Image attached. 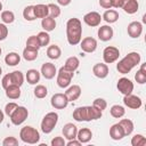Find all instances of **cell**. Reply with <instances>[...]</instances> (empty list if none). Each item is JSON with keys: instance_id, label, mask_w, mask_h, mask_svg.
<instances>
[{"instance_id": "55", "label": "cell", "mask_w": 146, "mask_h": 146, "mask_svg": "<svg viewBox=\"0 0 146 146\" xmlns=\"http://www.w3.org/2000/svg\"><path fill=\"white\" fill-rule=\"evenodd\" d=\"M1 52H2V50H1V47H0V55H1Z\"/></svg>"}, {"instance_id": "5", "label": "cell", "mask_w": 146, "mask_h": 146, "mask_svg": "<svg viewBox=\"0 0 146 146\" xmlns=\"http://www.w3.org/2000/svg\"><path fill=\"white\" fill-rule=\"evenodd\" d=\"M23 83H24V75L21 71H14L11 73H8L1 80V84H2L3 89H6L7 87H9L11 84L21 87Z\"/></svg>"}, {"instance_id": "33", "label": "cell", "mask_w": 146, "mask_h": 146, "mask_svg": "<svg viewBox=\"0 0 146 146\" xmlns=\"http://www.w3.org/2000/svg\"><path fill=\"white\" fill-rule=\"evenodd\" d=\"M62 55V50L57 44H51L47 48V56L50 59H58Z\"/></svg>"}, {"instance_id": "51", "label": "cell", "mask_w": 146, "mask_h": 146, "mask_svg": "<svg viewBox=\"0 0 146 146\" xmlns=\"http://www.w3.org/2000/svg\"><path fill=\"white\" fill-rule=\"evenodd\" d=\"M71 1H72V0H57V2H58L60 6H64V7H65V6H68V5L71 3Z\"/></svg>"}, {"instance_id": "28", "label": "cell", "mask_w": 146, "mask_h": 146, "mask_svg": "<svg viewBox=\"0 0 146 146\" xmlns=\"http://www.w3.org/2000/svg\"><path fill=\"white\" fill-rule=\"evenodd\" d=\"M19 62H21V56L15 51L8 52L5 57V63L8 66H16L19 64Z\"/></svg>"}, {"instance_id": "47", "label": "cell", "mask_w": 146, "mask_h": 146, "mask_svg": "<svg viewBox=\"0 0 146 146\" xmlns=\"http://www.w3.org/2000/svg\"><path fill=\"white\" fill-rule=\"evenodd\" d=\"M65 145H66V143H65L63 137L57 136V137L51 139V146H65Z\"/></svg>"}, {"instance_id": "29", "label": "cell", "mask_w": 146, "mask_h": 146, "mask_svg": "<svg viewBox=\"0 0 146 146\" xmlns=\"http://www.w3.org/2000/svg\"><path fill=\"white\" fill-rule=\"evenodd\" d=\"M25 78H26V80L30 84H36L40 80V72L38 70H34V68L27 70Z\"/></svg>"}, {"instance_id": "6", "label": "cell", "mask_w": 146, "mask_h": 146, "mask_svg": "<svg viewBox=\"0 0 146 146\" xmlns=\"http://www.w3.org/2000/svg\"><path fill=\"white\" fill-rule=\"evenodd\" d=\"M58 122V114L56 112L47 113L41 121V131L43 133H50Z\"/></svg>"}, {"instance_id": "39", "label": "cell", "mask_w": 146, "mask_h": 146, "mask_svg": "<svg viewBox=\"0 0 146 146\" xmlns=\"http://www.w3.org/2000/svg\"><path fill=\"white\" fill-rule=\"evenodd\" d=\"M1 21L5 24H11L15 21V15L10 10H3L1 13Z\"/></svg>"}, {"instance_id": "31", "label": "cell", "mask_w": 146, "mask_h": 146, "mask_svg": "<svg viewBox=\"0 0 146 146\" xmlns=\"http://www.w3.org/2000/svg\"><path fill=\"white\" fill-rule=\"evenodd\" d=\"M135 80L139 84L146 83V63H144V64L140 65V68L135 74Z\"/></svg>"}, {"instance_id": "15", "label": "cell", "mask_w": 146, "mask_h": 146, "mask_svg": "<svg viewBox=\"0 0 146 146\" xmlns=\"http://www.w3.org/2000/svg\"><path fill=\"white\" fill-rule=\"evenodd\" d=\"M127 31H128V34H129L130 38L137 39V38H139V36L141 35V33H143V24H141L140 22H138V21H133V22H131V23L128 25Z\"/></svg>"}, {"instance_id": "42", "label": "cell", "mask_w": 146, "mask_h": 146, "mask_svg": "<svg viewBox=\"0 0 146 146\" xmlns=\"http://www.w3.org/2000/svg\"><path fill=\"white\" fill-rule=\"evenodd\" d=\"M48 9H49V15L52 18H57L60 15V8L59 6L55 5V3H48Z\"/></svg>"}, {"instance_id": "7", "label": "cell", "mask_w": 146, "mask_h": 146, "mask_svg": "<svg viewBox=\"0 0 146 146\" xmlns=\"http://www.w3.org/2000/svg\"><path fill=\"white\" fill-rule=\"evenodd\" d=\"M74 75V72L66 70L64 66H62L57 73V84L59 88H67L71 84L72 78Z\"/></svg>"}, {"instance_id": "35", "label": "cell", "mask_w": 146, "mask_h": 146, "mask_svg": "<svg viewBox=\"0 0 146 146\" xmlns=\"http://www.w3.org/2000/svg\"><path fill=\"white\" fill-rule=\"evenodd\" d=\"M110 113H111V115H112L113 117H115V119H120V117H122V116L125 114V110H124L123 106L116 104V105H113V106L111 107Z\"/></svg>"}, {"instance_id": "9", "label": "cell", "mask_w": 146, "mask_h": 146, "mask_svg": "<svg viewBox=\"0 0 146 146\" xmlns=\"http://www.w3.org/2000/svg\"><path fill=\"white\" fill-rule=\"evenodd\" d=\"M119 57H120V50L114 46H107L103 51V59L105 64H112L116 62Z\"/></svg>"}, {"instance_id": "41", "label": "cell", "mask_w": 146, "mask_h": 146, "mask_svg": "<svg viewBox=\"0 0 146 146\" xmlns=\"http://www.w3.org/2000/svg\"><path fill=\"white\" fill-rule=\"evenodd\" d=\"M131 145L132 146H145L146 145V138L143 135L137 133L131 138Z\"/></svg>"}, {"instance_id": "10", "label": "cell", "mask_w": 146, "mask_h": 146, "mask_svg": "<svg viewBox=\"0 0 146 146\" xmlns=\"http://www.w3.org/2000/svg\"><path fill=\"white\" fill-rule=\"evenodd\" d=\"M50 104L56 110H64L68 105V99L65 96V94L57 92V94L52 95V97L50 99Z\"/></svg>"}, {"instance_id": "34", "label": "cell", "mask_w": 146, "mask_h": 146, "mask_svg": "<svg viewBox=\"0 0 146 146\" xmlns=\"http://www.w3.org/2000/svg\"><path fill=\"white\" fill-rule=\"evenodd\" d=\"M119 123H120V125L122 127V129H123L125 136H129V135L132 133L135 127H133V122H132L131 120H129V119H122Z\"/></svg>"}, {"instance_id": "25", "label": "cell", "mask_w": 146, "mask_h": 146, "mask_svg": "<svg viewBox=\"0 0 146 146\" xmlns=\"http://www.w3.org/2000/svg\"><path fill=\"white\" fill-rule=\"evenodd\" d=\"M102 19H104V21H105L106 23H108V24L115 23V22H117V19H119V13H117L116 10H114V9H107V10L103 14Z\"/></svg>"}, {"instance_id": "1", "label": "cell", "mask_w": 146, "mask_h": 146, "mask_svg": "<svg viewBox=\"0 0 146 146\" xmlns=\"http://www.w3.org/2000/svg\"><path fill=\"white\" fill-rule=\"evenodd\" d=\"M66 38L67 42L72 46L80 43L82 38V24L79 18H70L66 23Z\"/></svg>"}, {"instance_id": "36", "label": "cell", "mask_w": 146, "mask_h": 146, "mask_svg": "<svg viewBox=\"0 0 146 146\" xmlns=\"http://www.w3.org/2000/svg\"><path fill=\"white\" fill-rule=\"evenodd\" d=\"M33 91H34V96H35L36 98H40V99L44 98V97L47 96V94H48V89H47V87L43 86V84H38V86L34 88Z\"/></svg>"}, {"instance_id": "53", "label": "cell", "mask_w": 146, "mask_h": 146, "mask_svg": "<svg viewBox=\"0 0 146 146\" xmlns=\"http://www.w3.org/2000/svg\"><path fill=\"white\" fill-rule=\"evenodd\" d=\"M2 10V3H1V1H0V11Z\"/></svg>"}, {"instance_id": "16", "label": "cell", "mask_w": 146, "mask_h": 146, "mask_svg": "<svg viewBox=\"0 0 146 146\" xmlns=\"http://www.w3.org/2000/svg\"><path fill=\"white\" fill-rule=\"evenodd\" d=\"M40 73L44 76V79L51 80L57 74V70H56V66L52 63H43L42 66H41V72Z\"/></svg>"}, {"instance_id": "52", "label": "cell", "mask_w": 146, "mask_h": 146, "mask_svg": "<svg viewBox=\"0 0 146 146\" xmlns=\"http://www.w3.org/2000/svg\"><path fill=\"white\" fill-rule=\"evenodd\" d=\"M3 119H5V113L1 111V108H0V123L3 121Z\"/></svg>"}, {"instance_id": "19", "label": "cell", "mask_w": 146, "mask_h": 146, "mask_svg": "<svg viewBox=\"0 0 146 146\" xmlns=\"http://www.w3.org/2000/svg\"><path fill=\"white\" fill-rule=\"evenodd\" d=\"M92 73L99 79H105L108 75V66L105 63H97L92 67Z\"/></svg>"}, {"instance_id": "14", "label": "cell", "mask_w": 146, "mask_h": 146, "mask_svg": "<svg viewBox=\"0 0 146 146\" xmlns=\"http://www.w3.org/2000/svg\"><path fill=\"white\" fill-rule=\"evenodd\" d=\"M83 22H84L87 25L91 26V27L98 26V25L100 24V22H102V16H100V14L97 13V11H89V13H87V14L83 16Z\"/></svg>"}, {"instance_id": "37", "label": "cell", "mask_w": 146, "mask_h": 146, "mask_svg": "<svg viewBox=\"0 0 146 146\" xmlns=\"http://www.w3.org/2000/svg\"><path fill=\"white\" fill-rule=\"evenodd\" d=\"M36 36H38V39H39V42H40V46H41V47H46V46L49 44V42H50V35L48 34V32L41 31V32L38 33Z\"/></svg>"}, {"instance_id": "22", "label": "cell", "mask_w": 146, "mask_h": 146, "mask_svg": "<svg viewBox=\"0 0 146 146\" xmlns=\"http://www.w3.org/2000/svg\"><path fill=\"white\" fill-rule=\"evenodd\" d=\"M110 137L113 140H121L123 137H125L124 131L120 125V123H115L110 128Z\"/></svg>"}, {"instance_id": "21", "label": "cell", "mask_w": 146, "mask_h": 146, "mask_svg": "<svg viewBox=\"0 0 146 146\" xmlns=\"http://www.w3.org/2000/svg\"><path fill=\"white\" fill-rule=\"evenodd\" d=\"M65 96L67 97L68 102H74L81 96V87L78 84H73L68 87L65 91Z\"/></svg>"}, {"instance_id": "27", "label": "cell", "mask_w": 146, "mask_h": 146, "mask_svg": "<svg viewBox=\"0 0 146 146\" xmlns=\"http://www.w3.org/2000/svg\"><path fill=\"white\" fill-rule=\"evenodd\" d=\"M41 26H42L43 31H46V32H51V31H54L55 27H56V21H55V18H52V17H50V16H47V17L42 18V21H41Z\"/></svg>"}, {"instance_id": "24", "label": "cell", "mask_w": 146, "mask_h": 146, "mask_svg": "<svg viewBox=\"0 0 146 146\" xmlns=\"http://www.w3.org/2000/svg\"><path fill=\"white\" fill-rule=\"evenodd\" d=\"M33 11H34L35 18H44L49 15L48 5H43V3H39V5L33 6Z\"/></svg>"}, {"instance_id": "40", "label": "cell", "mask_w": 146, "mask_h": 146, "mask_svg": "<svg viewBox=\"0 0 146 146\" xmlns=\"http://www.w3.org/2000/svg\"><path fill=\"white\" fill-rule=\"evenodd\" d=\"M26 47H30V48H33V49H36L39 50L41 48L40 46V42H39V39L36 35H31L27 38L26 40Z\"/></svg>"}, {"instance_id": "4", "label": "cell", "mask_w": 146, "mask_h": 146, "mask_svg": "<svg viewBox=\"0 0 146 146\" xmlns=\"http://www.w3.org/2000/svg\"><path fill=\"white\" fill-rule=\"evenodd\" d=\"M19 137H21V140L22 141H24L26 144H31V145L36 144L40 140V133H39V131L35 128L31 127V125L23 127L21 129V131H19Z\"/></svg>"}, {"instance_id": "3", "label": "cell", "mask_w": 146, "mask_h": 146, "mask_svg": "<svg viewBox=\"0 0 146 146\" xmlns=\"http://www.w3.org/2000/svg\"><path fill=\"white\" fill-rule=\"evenodd\" d=\"M140 55L137 51H131L128 55H125L117 64H116V70L121 74H127L129 73L135 66H137L140 63Z\"/></svg>"}, {"instance_id": "18", "label": "cell", "mask_w": 146, "mask_h": 146, "mask_svg": "<svg viewBox=\"0 0 146 146\" xmlns=\"http://www.w3.org/2000/svg\"><path fill=\"white\" fill-rule=\"evenodd\" d=\"M97 34H98L99 40L106 42V41H110V40L113 38L114 32H113V29H112L110 25H103V26H100V27L98 29Z\"/></svg>"}, {"instance_id": "49", "label": "cell", "mask_w": 146, "mask_h": 146, "mask_svg": "<svg viewBox=\"0 0 146 146\" xmlns=\"http://www.w3.org/2000/svg\"><path fill=\"white\" fill-rule=\"evenodd\" d=\"M66 145H67V146H80L81 143L75 138V139H71V140H68Z\"/></svg>"}, {"instance_id": "26", "label": "cell", "mask_w": 146, "mask_h": 146, "mask_svg": "<svg viewBox=\"0 0 146 146\" xmlns=\"http://www.w3.org/2000/svg\"><path fill=\"white\" fill-rule=\"evenodd\" d=\"M5 91H6V96L9 99H18L21 97V87H18V86L11 84V86L7 87L5 89Z\"/></svg>"}, {"instance_id": "20", "label": "cell", "mask_w": 146, "mask_h": 146, "mask_svg": "<svg viewBox=\"0 0 146 146\" xmlns=\"http://www.w3.org/2000/svg\"><path fill=\"white\" fill-rule=\"evenodd\" d=\"M62 132L64 135V138L71 140V139H75L76 138V133H78V128L75 124L73 123H66L63 129H62Z\"/></svg>"}, {"instance_id": "50", "label": "cell", "mask_w": 146, "mask_h": 146, "mask_svg": "<svg viewBox=\"0 0 146 146\" xmlns=\"http://www.w3.org/2000/svg\"><path fill=\"white\" fill-rule=\"evenodd\" d=\"M122 0H112V7L113 8H121Z\"/></svg>"}, {"instance_id": "30", "label": "cell", "mask_w": 146, "mask_h": 146, "mask_svg": "<svg viewBox=\"0 0 146 146\" xmlns=\"http://www.w3.org/2000/svg\"><path fill=\"white\" fill-rule=\"evenodd\" d=\"M38 52H39V50H36V49H33V48H30V47H25L22 55H23V58L25 60L32 62V60H35L36 59Z\"/></svg>"}, {"instance_id": "38", "label": "cell", "mask_w": 146, "mask_h": 146, "mask_svg": "<svg viewBox=\"0 0 146 146\" xmlns=\"http://www.w3.org/2000/svg\"><path fill=\"white\" fill-rule=\"evenodd\" d=\"M23 17H24L26 21H29V22H32V21L36 19L35 16H34V11H33V6H32V5L26 6V7L24 8V10H23Z\"/></svg>"}, {"instance_id": "48", "label": "cell", "mask_w": 146, "mask_h": 146, "mask_svg": "<svg viewBox=\"0 0 146 146\" xmlns=\"http://www.w3.org/2000/svg\"><path fill=\"white\" fill-rule=\"evenodd\" d=\"M99 6L105 8V9H111L112 8V0H99Z\"/></svg>"}, {"instance_id": "54", "label": "cell", "mask_w": 146, "mask_h": 146, "mask_svg": "<svg viewBox=\"0 0 146 146\" xmlns=\"http://www.w3.org/2000/svg\"><path fill=\"white\" fill-rule=\"evenodd\" d=\"M1 73H2V68H1V66H0V75H1Z\"/></svg>"}, {"instance_id": "46", "label": "cell", "mask_w": 146, "mask_h": 146, "mask_svg": "<svg viewBox=\"0 0 146 146\" xmlns=\"http://www.w3.org/2000/svg\"><path fill=\"white\" fill-rule=\"evenodd\" d=\"M8 36V27L5 23H0V41L5 40Z\"/></svg>"}, {"instance_id": "43", "label": "cell", "mask_w": 146, "mask_h": 146, "mask_svg": "<svg viewBox=\"0 0 146 146\" xmlns=\"http://www.w3.org/2000/svg\"><path fill=\"white\" fill-rule=\"evenodd\" d=\"M92 106H95L97 110H99V111L103 112L107 107V103H106V100L104 98H96L94 100V103H92Z\"/></svg>"}, {"instance_id": "13", "label": "cell", "mask_w": 146, "mask_h": 146, "mask_svg": "<svg viewBox=\"0 0 146 146\" xmlns=\"http://www.w3.org/2000/svg\"><path fill=\"white\" fill-rule=\"evenodd\" d=\"M80 47L83 52L90 54L97 49V41H96V39H94L91 36H87V38L82 39V41H80Z\"/></svg>"}, {"instance_id": "2", "label": "cell", "mask_w": 146, "mask_h": 146, "mask_svg": "<svg viewBox=\"0 0 146 146\" xmlns=\"http://www.w3.org/2000/svg\"><path fill=\"white\" fill-rule=\"evenodd\" d=\"M103 115V112L97 110L95 106H81L76 107L73 111V119L78 122L82 121H94L100 119Z\"/></svg>"}, {"instance_id": "23", "label": "cell", "mask_w": 146, "mask_h": 146, "mask_svg": "<svg viewBox=\"0 0 146 146\" xmlns=\"http://www.w3.org/2000/svg\"><path fill=\"white\" fill-rule=\"evenodd\" d=\"M91 138H92V131H91L89 128H82V129L78 130L76 139H78L81 144L89 143Z\"/></svg>"}, {"instance_id": "12", "label": "cell", "mask_w": 146, "mask_h": 146, "mask_svg": "<svg viewBox=\"0 0 146 146\" xmlns=\"http://www.w3.org/2000/svg\"><path fill=\"white\" fill-rule=\"evenodd\" d=\"M123 104H124L127 107H129V108L138 110L139 107H141L143 102H141L140 97L130 94V95H125V96L123 97Z\"/></svg>"}, {"instance_id": "11", "label": "cell", "mask_w": 146, "mask_h": 146, "mask_svg": "<svg viewBox=\"0 0 146 146\" xmlns=\"http://www.w3.org/2000/svg\"><path fill=\"white\" fill-rule=\"evenodd\" d=\"M116 88L122 95H130L133 91V82L128 78H121L116 83Z\"/></svg>"}, {"instance_id": "17", "label": "cell", "mask_w": 146, "mask_h": 146, "mask_svg": "<svg viewBox=\"0 0 146 146\" xmlns=\"http://www.w3.org/2000/svg\"><path fill=\"white\" fill-rule=\"evenodd\" d=\"M121 8L124 10V13L132 15L138 11L139 9V3L137 0H122V6Z\"/></svg>"}, {"instance_id": "8", "label": "cell", "mask_w": 146, "mask_h": 146, "mask_svg": "<svg viewBox=\"0 0 146 146\" xmlns=\"http://www.w3.org/2000/svg\"><path fill=\"white\" fill-rule=\"evenodd\" d=\"M29 116V111L26 107L24 106H17V108L11 113V115L9 116L10 121L13 124L15 125H19L22 124Z\"/></svg>"}, {"instance_id": "44", "label": "cell", "mask_w": 146, "mask_h": 146, "mask_svg": "<svg viewBox=\"0 0 146 146\" xmlns=\"http://www.w3.org/2000/svg\"><path fill=\"white\" fill-rule=\"evenodd\" d=\"M2 145L3 146H17L18 145V140L15 137L9 136V137H6L2 140Z\"/></svg>"}, {"instance_id": "45", "label": "cell", "mask_w": 146, "mask_h": 146, "mask_svg": "<svg viewBox=\"0 0 146 146\" xmlns=\"http://www.w3.org/2000/svg\"><path fill=\"white\" fill-rule=\"evenodd\" d=\"M17 106L18 105L16 103H14V102H10V103L6 104V106H5V114H7L8 116H10L11 113L17 108Z\"/></svg>"}, {"instance_id": "32", "label": "cell", "mask_w": 146, "mask_h": 146, "mask_svg": "<svg viewBox=\"0 0 146 146\" xmlns=\"http://www.w3.org/2000/svg\"><path fill=\"white\" fill-rule=\"evenodd\" d=\"M80 65V60L78 57L75 56H72V57H68L64 64V67L68 71H72V72H75V70L79 67Z\"/></svg>"}]
</instances>
